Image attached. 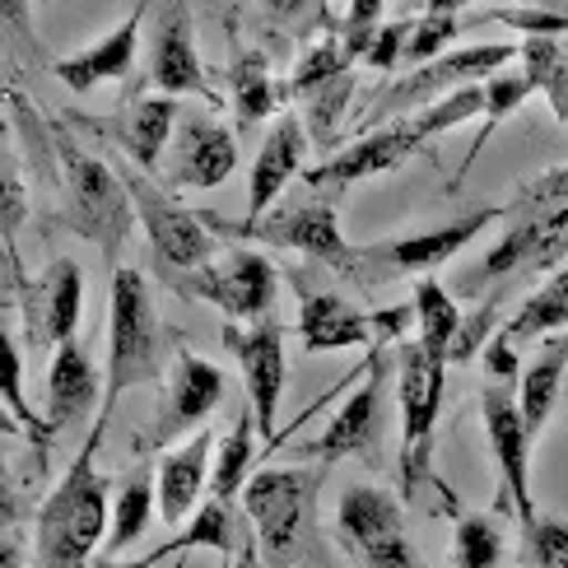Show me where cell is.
<instances>
[{
  "label": "cell",
  "mask_w": 568,
  "mask_h": 568,
  "mask_svg": "<svg viewBox=\"0 0 568 568\" xmlns=\"http://www.w3.org/2000/svg\"><path fill=\"white\" fill-rule=\"evenodd\" d=\"M108 429V415L99 410L93 429L70 462L61 485L47 494L38 508L33 527V568H89L93 550L108 536V504H112V480L99 470V443Z\"/></svg>",
  "instance_id": "6da1fadb"
},
{
  "label": "cell",
  "mask_w": 568,
  "mask_h": 568,
  "mask_svg": "<svg viewBox=\"0 0 568 568\" xmlns=\"http://www.w3.org/2000/svg\"><path fill=\"white\" fill-rule=\"evenodd\" d=\"M169 326L159 317V303L150 290V275L135 266L112 271V298H108V387H103V415L135 387H154L169 377Z\"/></svg>",
  "instance_id": "7a4b0ae2"
},
{
  "label": "cell",
  "mask_w": 568,
  "mask_h": 568,
  "mask_svg": "<svg viewBox=\"0 0 568 568\" xmlns=\"http://www.w3.org/2000/svg\"><path fill=\"white\" fill-rule=\"evenodd\" d=\"M564 256H568V169H550L517 192V201L508 205L504 239L480 256V266L466 275L462 290H470V280L550 271Z\"/></svg>",
  "instance_id": "3957f363"
},
{
  "label": "cell",
  "mask_w": 568,
  "mask_h": 568,
  "mask_svg": "<svg viewBox=\"0 0 568 568\" xmlns=\"http://www.w3.org/2000/svg\"><path fill=\"white\" fill-rule=\"evenodd\" d=\"M57 186H61L65 229H75L84 243H93L112 262L140 220L131 186L116 173V163L80 150L70 131H57Z\"/></svg>",
  "instance_id": "277c9868"
},
{
  "label": "cell",
  "mask_w": 568,
  "mask_h": 568,
  "mask_svg": "<svg viewBox=\"0 0 568 568\" xmlns=\"http://www.w3.org/2000/svg\"><path fill=\"white\" fill-rule=\"evenodd\" d=\"M499 220H508V205H485V210H470V215H457V220L434 224V229L400 233V239L373 243V247H354V256L336 275L364 294L383 290V284H396V280H410V275H429L434 266L453 262L462 247H470Z\"/></svg>",
  "instance_id": "5b68a950"
},
{
  "label": "cell",
  "mask_w": 568,
  "mask_h": 568,
  "mask_svg": "<svg viewBox=\"0 0 568 568\" xmlns=\"http://www.w3.org/2000/svg\"><path fill=\"white\" fill-rule=\"evenodd\" d=\"M322 470L317 466H266L243 489V513L262 540L266 568H294L313 536Z\"/></svg>",
  "instance_id": "8992f818"
},
{
  "label": "cell",
  "mask_w": 568,
  "mask_h": 568,
  "mask_svg": "<svg viewBox=\"0 0 568 568\" xmlns=\"http://www.w3.org/2000/svg\"><path fill=\"white\" fill-rule=\"evenodd\" d=\"M112 163L131 186L135 215H140V229H145V239L159 256V271H196L205 262H215L220 239H215V229H210V220H201L196 210H186V201L173 192V186H163L154 173L135 169L131 159L116 154Z\"/></svg>",
  "instance_id": "52a82bcc"
},
{
  "label": "cell",
  "mask_w": 568,
  "mask_h": 568,
  "mask_svg": "<svg viewBox=\"0 0 568 568\" xmlns=\"http://www.w3.org/2000/svg\"><path fill=\"white\" fill-rule=\"evenodd\" d=\"M447 392V359L424 341L396 345V400H400V480L415 494L429 485V457H434V429L443 415Z\"/></svg>",
  "instance_id": "ba28073f"
},
{
  "label": "cell",
  "mask_w": 568,
  "mask_h": 568,
  "mask_svg": "<svg viewBox=\"0 0 568 568\" xmlns=\"http://www.w3.org/2000/svg\"><path fill=\"white\" fill-rule=\"evenodd\" d=\"M159 280L173 284L182 298L220 307L229 322L271 317L275 294H280V271L271 266V256L252 252V247H233V243H224L215 262H205L196 271H159Z\"/></svg>",
  "instance_id": "9c48e42d"
},
{
  "label": "cell",
  "mask_w": 568,
  "mask_h": 568,
  "mask_svg": "<svg viewBox=\"0 0 568 568\" xmlns=\"http://www.w3.org/2000/svg\"><path fill=\"white\" fill-rule=\"evenodd\" d=\"M523 57V42H480V47H457V52H443L434 57L429 65H415L410 75H400L396 84H387L383 93H377V103L368 112V126H383L392 122V116H410L419 108H429L438 99H447V93H457L466 84H485L494 80L508 61Z\"/></svg>",
  "instance_id": "30bf717a"
},
{
  "label": "cell",
  "mask_w": 568,
  "mask_h": 568,
  "mask_svg": "<svg viewBox=\"0 0 568 568\" xmlns=\"http://www.w3.org/2000/svg\"><path fill=\"white\" fill-rule=\"evenodd\" d=\"M336 536L359 568H419L406 508L377 485H349L336 508Z\"/></svg>",
  "instance_id": "8fae6325"
},
{
  "label": "cell",
  "mask_w": 568,
  "mask_h": 568,
  "mask_svg": "<svg viewBox=\"0 0 568 568\" xmlns=\"http://www.w3.org/2000/svg\"><path fill=\"white\" fill-rule=\"evenodd\" d=\"M14 280V307L23 322V345L33 354H57L65 341H75L84 317V271L75 256H52L33 280L10 271Z\"/></svg>",
  "instance_id": "7c38bea8"
},
{
  "label": "cell",
  "mask_w": 568,
  "mask_h": 568,
  "mask_svg": "<svg viewBox=\"0 0 568 568\" xmlns=\"http://www.w3.org/2000/svg\"><path fill=\"white\" fill-rule=\"evenodd\" d=\"M336 192H313L303 201H290L284 210H271L266 220L256 224H224L215 215H205L210 229H220L224 239H252V243H266V247H290L298 256H313V262L341 271L354 247L345 243L341 220H336Z\"/></svg>",
  "instance_id": "4fadbf2b"
},
{
  "label": "cell",
  "mask_w": 568,
  "mask_h": 568,
  "mask_svg": "<svg viewBox=\"0 0 568 568\" xmlns=\"http://www.w3.org/2000/svg\"><path fill=\"white\" fill-rule=\"evenodd\" d=\"M163 396H159V410L150 419V434L140 438V453L145 447H173L186 434H201V424L220 410V400L229 392L224 373L205 359V354L178 345L173 349V364L169 377H163Z\"/></svg>",
  "instance_id": "5bb4252c"
},
{
  "label": "cell",
  "mask_w": 568,
  "mask_h": 568,
  "mask_svg": "<svg viewBox=\"0 0 568 568\" xmlns=\"http://www.w3.org/2000/svg\"><path fill=\"white\" fill-rule=\"evenodd\" d=\"M145 84L154 93H169V99H205L210 108L224 103L205 75V61L196 47V23H192V0H159L154 6L150 80Z\"/></svg>",
  "instance_id": "9a60e30c"
},
{
  "label": "cell",
  "mask_w": 568,
  "mask_h": 568,
  "mask_svg": "<svg viewBox=\"0 0 568 568\" xmlns=\"http://www.w3.org/2000/svg\"><path fill=\"white\" fill-rule=\"evenodd\" d=\"M396 364V354L387 359L383 341L373 345V359L364 368V383L354 387V396L331 415L322 438L303 443L298 457H322V462H341V457H377V438L387 424V373Z\"/></svg>",
  "instance_id": "2e32d148"
},
{
  "label": "cell",
  "mask_w": 568,
  "mask_h": 568,
  "mask_svg": "<svg viewBox=\"0 0 568 568\" xmlns=\"http://www.w3.org/2000/svg\"><path fill=\"white\" fill-rule=\"evenodd\" d=\"M233 169H239V135H233L220 116L182 108L173 145L163 154L159 182L173 186V192H182V186L186 192H210V186L229 182Z\"/></svg>",
  "instance_id": "e0dca14e"
},
{
  "label": "cell",
  "mask_w": 568,
  "mask_h": 568,
  "mask_svg": "<svg viewBox=\"0 0 568 568\" xmlns=\"http://www.w3.org/2000/svg\"><path fill=\"white\" fill-rule=\"evenodd\" d=\"M429 150V140L415 131L410 116H392L383 126H368L349 140L345 150H336L326 163H317L313 173H303V182L313 186V192H345V186L364 182V178H383L392 169H400L406 159L424 154Z\"/></svg>",
  "instance_id": "ac0fdd59"
},
{
  "label": "cell",
  "mask_w": 568,
  "mask_h": 568,
  "mask_svg": "<svg viewBox=\"0 0 568 568\" xmlns=\"http://www.w3.org/2000/svg\"><path fill=\"white\" fill-rule=\"evenodd\" d=\"M224 345L239 359L256 429H262V438L275 443V419H280V396H284V326L275 317L247 322V326L224 322Z\"/></svg>",
  "instance_id": "d6986e66"
},
{
  "label": "cell",
  "mask_w": 568,
  "mask_h": 568,
  "mask_svg": "<svg viewBox=\"0 0 568 568\" xmlns=\"http://www.w3.org/2000/svg\"><path fill=\"white\" fill-rule=\"evenodd\" d=\"M480 419H485V434H489V447H494V462H499V476H504V489L517 508V517H536V504H531V429L523 419V400L508 392V383H489L485 396H480Z\"/></svg>",
  "instance_id": "ffe728a7"
},
{
  "label": "cell",
  "mask_w": 568,
  "mask_h": 568,
  "mask_svg": "<svg viewBox=\"0 0 568 568\" xmlns=\"http://www.w3.org/2000/svg\"><path fill=\"white\" fill-rule=\"evenodd\" d=\"M298 294V345L303 354H326V349H359L377 345V317L341 298L336 290H317L307 275H290Z\"/></svg>",
  "instance_id": "44dd1931"
},
{
  "label": "cell",
  "mask_w": 568,
  "mask_h": 568,
  "mask_svg": "<svg viewBox=\"0 0 568 568\" xmlns=\"http://www.w3.org/2000/svg\"><path fill=\"white\" fill-rule=\"evenodd\" d=\"M178 99H169V93H154V99H126L122 112L116 116H80V126L89 131H103L116 154L131 159L135 169H145V173H159L163 169V154H169L173 145V131H178Z\"/></svg>",
  "instance_id": "7402d4cb"
},
{
  "label": "cell",
  "mask_w": 568,
  "mask_h": 568,
  "mask_svg": "<svg viewBox=\"0 0 568 568\" xmlns=\"http://www.w3.org/2000/svg\"><path fill=\"white\" fill-rule=\"evenodd\" d=\"M307 150H313V135H307L303 116L284 112L280 122L271 126V135L262 140L256 159H252V173H247V220L243 224H256V220L271 215V205L280 201L284 186H290L294 178H303Z\"/></svg>",
  "instance_id": "603a6c76"
},
{
  "label": "cell",
  "mask_w": 568,
  "mask_h": 568,
  "mask_svg": "<svg viewBox=\"0 0 568 568\" xmlns=\"http://www.w3.org/2000/svg\"><path fill=\"white\" fill-rule=\"evenodd\" d=\"M215 434L201 429L192 438L173 443L159 457V517L169 527H182L210 499V470H215Z\"/></svg>",
  "instance_id": "cb8c5ba5"
},
{
  "label": "cell",
  "mask_w": 568,
  "mask_h": 568,
  "mask_svg": "<svg viewBox=\"0 0 568 568\" xmlns=\"http://www.w3.org/2000/svg\"><path fill=\"white\" fill-rule=\"evenodd\" d=\"M103 387L108 377H99L89 349L80 341H65L52 354V364H47V424H52V434L61 438L70 429H80L93 415V406L103 410Z\"/></svg>",
  "instance_id": "d4e9b609"
},
{
  "label": "cell",
  "mask_w": 568,
  "mask_h": 568,
  "mask_svg": "<svg viewBox=\"0 0 568 568\" xmlns=\"http://www.w3.org/2000/svg\"><path fill=\"white\" fill-rule=\"evenodd\" d=\"M145 10H150V0H140V6L116 23L112 33H103L99 42H89L84 52H75V57L52 61L57 80L65 89H75V93H89V89L112 84V80H126L135 70V61H140V19H145Z\"/></svg>",
  "instance_id": "484cf974"
},
{
  "label": "cell",
  "mask_w": 568,
  "mask_h": 568,
  "mask_svg": "<svg viewBox=\"0 0 568 568\" xmlns=\"http://www.w3.org/2000/svg\"><path fill=\"white\" fill-rule=\"evenodd\" d=\"M154 517H159V470L140 466L112 494V531H108V546L103 550L116 559L126 546H135V540L150 531Z\"/></svg>",
  "instance_id": "4316f807"
},
{
  "label": "cell",
  "mask_w": 568,
  "mask_h": 568,
  "mask_svg": "<svg viewBox=\"0 0 568 568\" xmlns=\"http://www.w3.org/2000/svg\"><path fill=\"white\" fill-rule=\"evenodd\" d=\"M294 84H280L271 75V61L262 52H239L229 70V93H233V116H239V126H262L266 116L284 103V93Z\"/></svg>",
  "instance_id": "83f0119b"
},
{
  "label": "cell",
  "mask_w": 568,
  "mask_h": 568,
  "mask_svg": "<svg viewBox=\"0 0 568 568\" xmlns=\"http://www.w3.org/2000/svg\"><path fill=\"white\" fill-rule=\"evenodd\" d=\"M243 527H239V513H233V504H220V499H205L196 513H192V523H186L182 536H173L169 546H159L150 550L154 564L163 559H173V555H186V550H220V555H239L243 550Z\"/></svg>",
  "instance_id": "f1b7e54d"
},
{
  "label": "cell",
  "mask_w": 568,
  "mask_h": 568,
  "mask_svg": "<svg viewBox=\"0 0 568 568\" xmlns=\"http://www.w3.org/2000/svg\"><path fill=\"white\" fill-rule=\"evenodd\" d=\"M256 415L252 406L233 419V429L220 438L215 447V470H210V499H220V504H233L239 494L247 489V480L256 476L252 462H256Z\"/></svg>",
  "instance_id": "f546056e"
},
{
  "label": "cell",
  "mask_w": 568,
  "mask_h": 568,
  "mask_svg": "<svg viewBox=\"0 0 568 568\" xmlns=\"http://www.w3.org/2000/svg\"><path fill=\"white\" fill-rule=\"evenodd\" d=\"M564 326H568V266L540 284V290L513 313V322H504L499 331L517 349H527V345L555 336V331H564Z\"/></svg>",
  "instance_id": "4dcf8cb0"
},
{
  "label": "cell",
  "mask_w": 568,
  "mask_h": 568,
  "mask_svg": "<svg viewBox=\"0 0 568 568\" xmlns=\"http://www.w3.org/2000/svg\"><path fill=\"white\" fill-rule=\"evenodd\" d=\"M410 307H415V341H424L434 354H443L447 364H453V345L462 336V307L457 298L443 290L438 280H419L410 290Z\"/></svg>",
  "instance_id": "1f68e13d"
},
{
  "label": "cell",
  "mask_w": 568,
  "mask_h": 568,
  "mask_svg": "<svg viewBox=\"0 0 568 568\" xmlns=\"http://www.w3.org/2000/svg\"><path fill=\"white\" fill-rule=\"evenodd\" d=\"M523 75L531 80V89L550 103L555 122H568V57L550 33H527L523 38Z\"/></svg>",
  "instance_id": "d6a6232c"
},
{
  "label": "cell",
  "mask_w": 568,
  "mask_h": 568,
  "mask_svg": "<svg viewBox=\"0 0 568 568\" xmlns=\"http://www.w3.org/2000/svg\"><path fill=\"white\" fill-rule=\"evenodd\" d=\"M531 93H536V89H531V80L523 75V70H499L494 80H485V116H480V135L470 140V150H466V159H462V173H457V182H453V186H462V182H466L470 163L480 159V150L489 145L494 135H499V126H504L508 116L531 99Z\"/></svg>",
  "instance_id": "836d02e7"
},
{
  "label": "cell",
  "mask_w": 568,
  "mask_h": 568,
  "mask_svg": "<svg viewBox=\"0 0 568 568\" xmlns=\"http://www.w3.org/2000/svg\"><path fill=\"white\" fill-rule=\"evenodd\" d=\"M564 373H568V359L540 349L531 359V368L517 377V400H523V419H527L531 438L546 434V424H550V415L559 406V392H564Z\"/></svg>",
  "instance_id": "e575fe53"
},
{
  "label": "cell",
  "mask_w": 568,
  "mask_h": 568,
  "mask_svg": "<svg viewBox=\"0 0 568 568\" xmlns=\"http://www.w3.org/2000/svg\"><path fill=\"white\" fill-rule=\"evenodd\" d=\"M354 99V75H336L317 89L303 93V126L313 135V145L336 154V140H341V122H345V108Z\"/></svg>",
  "instance_id": "d590c367"
},
{
  "label": "cell",
  "mask_w": 568,
  "mask_h": 568,
  "mask_svg": "<svg viewBox=\"0 0 568 568\" xmlns=\"http://www.w3.org/2000/svg\"><path fill=\"white\" fill-rule=\"evenodd\" d=\"M0 368H6V419L19 424V429H29V438L38 443V462H47V447H52V424L47 415L29 410V400H23V359H19V336L6 331L0 336Z\"/></svg>",
  "instance_id": "8d00e7d4"
},
{
  "label": "cell",
  "mask_w": 568,
  "mask_h": 568,
  "mask_svg": "<svg viewBox=\"0 0 568 568\" xmlns=\"http://www.w3.org/2000/svg\"><path fill=\"white\" fill-rule=\"evenodd\" d=\"M359 61V52H354V42L341 33V23H326V33L307 47L303 61L294 65V93H307V89H317L326 80H336V75H349V65Z\"/></svg>",
  "instance_id": "74e56055"
},
{
  "label": "cell",
  "mask_w": 568,
  "mask_h": 568,
  "mask_svg": "<svg viewBox=\"0 0 568 568\" xmlns=\"http://www.w3.org/2000/svg\"><path fill=\"white\" fill-rule=\"evenodd\" d=\"M504 527L485 513H462L453 536V568H499L504 564Z\"/></svg>",
  "instance_id": "f35d334b"
},
{
  "label": "cell",
  "mask_w": 568,
  "mask_h": 568,
  "mask_svg": "<svg viewBox=\"0 0 568 568\" xmlns=\"http://www.w3.org/2000/svg\"><path fill=\"white\" fill-rule=\"evenodd\" d=\"M523 568H568V523L564 517H527L523 523Z\"/></svg>",
  "instance_id": "ab89813d"
},
{
  "label": "cell",
  "mask_w": 568,
  "mask_h": 568,
  "mask_svg": "<svg viewBox=\"0 0 568 568\" xmlns=\"http://www.w3.org/2000/svg\"><path fill=\"white\" fill-rule=\"evenodd\" d=\"M462 33V19L447 10H424L419 19H410V42H406V65H429L434 57L453 52V38Z\"/></svg>",
  "instance_id": "60d3db41"
},
{
  "label": "cell",
  "mask_w": 568,
  "mask_h": 568,
  "mask_svg": "<svg viewBox=\"0 0 568 568\" xmlns=\"http://www.w3.org/2000/svg\"><path fill=\"white\" fill-rule=\"evenodd\" d=\"M406 42H410V19L383 23V29L373 33V42H368L364 65H373V70H396V65H406Z\"/></svg>",
  "instance_id": "b9f144b4"
},
{
  "label": "cell",
  "mask_w": 568,
  "mask_h": 568,
  "mask_svg": "<svg viewBox=\"0 0 568 568\" xmlns=\"http://www.w3.org/2000/svg\"><path fill=\"white\" fill-rule=\"evenodd\" d=\"M383 10H387V0H349V10H345V19H341V33L354 42L359 61H364V52H368L373 33L383 29Z\"/></svg>",
  "instance_id": "7bdbcfd3"
},
{
  "label": "cell",
  "mask_w": 568,
  "mask_h": 568,
  "mask_svg": "<svg viewBox=\"0 0 568 568\" xmlns=\"http://www.w3.org/2000/svg\"><path fill=\"white\" fill-rule=\"evenodd\" d=\"M489 331H494V303L476 307V313L462 322V336L453 345V364H470V359H476V354L489 345Z\"/></svg>",
  "instance_id": "ee69618b"
},
{
  "label": "cell",
  "mask_w": 568,
  "mask_h": 568,
  "mask_svg": "<svg viewBox=\"0 0 568 568\" xmlns=\"http://www.w3.org/2000/svg\"><path fill=\"white\" fill-rule=\"evenodd\" d=\"M29 215V192H23V173L6 169V256H19V224Z\"/></svg>",
  "instance_id": "f6af8a7d"
},
{
  "label": "cell",
  "mask_w": 568,
  "mask_h": 568,
  "mask_svg": "<svg viewBox=\"0 0 568 568\" xmlns=\"http://www.w3.org/2000/svg\"><path fill=\"white\" fill-rule=\"evenodd\" d=\"M489 23H508V29H527V33H568V14H546V10H489Z\"/></svg>",
  "instance_id": "bcb514c9"
},
{
  "label": "cell",
  "mask_w": 568,
  "mask_h": 568,
  "mask_svg": "<svg viewBox=\"0 0 568 568\" xmlns=\"http://www.w3.org/2000/svg\"><path fill=\"white\" fill-rule=\"evenodd\" d=\"M266 6V14L271 19H280V23H303V19H322V23H331L326 19V0H262Z\"/></svg>",
  "instance_id": "7dc6e473"
},
{
  "label": "cell",
  "mask_w": 568,
  "mask_h": 568,
  "mask_svg": "<svg viewBox=\"0 0 568 568\" xmlns=\"http://www.w3.org/2000/svg\"><path fill=\"white\" fill-rule=\"evenodd\" d=\"M0 19L14 38H29V0H0Z\"/></svg>",
  "instance_id": "c3c4849f"
},
{
  "label": "cell",
  "mask_w": 568,
  "mask_h": 568,
  "mask_svg": "<svg viewBox=\"0 0 568 568\" xmlns=\"http://www.w3.org/2000/svg\"><path fill=\"white\" fill-rule=\"evenodd\" d=\"M229 568H266V564H262V546H256V540H243V550L233 555Z\"/></svg>",
  "instance_id": "681fc988"
},
{
  "label": "cell",
  "mask_w": 568,
  "mask_h": 568,
  "mask_svg": "<svg viewBox=\"0 0 568 568\" xmlns=\"http://www.w3.org/2000/svg\"><path fill=\"white\" fill-rule=\"evenodd\" d=\"M93 568H154V559L150 555H140V559H112V555H103Z\"/></svg>",
  "instance_id": "f907efd6"
},
{
  "label": "cell",
  "mask_w": 568,
  "mask_h": 568,
  "mask_svg": "<svg viewBox=\"0 0 568 568\" xmlns=\"http://www.w3.org/2000/svg\"><path fill=\"white\" fill-rule=\"evenodd\" d=\"M546 354H559V359H568V326L564 331H555V336H546V345H540Z\"/></svg>",
  "instance_id": "816d5d0a"
},
{
  "label": "cell",
  "mask_w": 568,
  "mask_h": 568,
  "mask_svg": "<svg viewBox=\"0 0 568 568\" xmlns=\"http://www.w3.org/2000/svg\"><path fill=\"white\" fill-rule=\"evenodd\" d=\"M429 10H447V14H462L466 6H480V0H424Z\"/></svg>",
  "instance_id": "f5cc1de1"
}]
</instances>
